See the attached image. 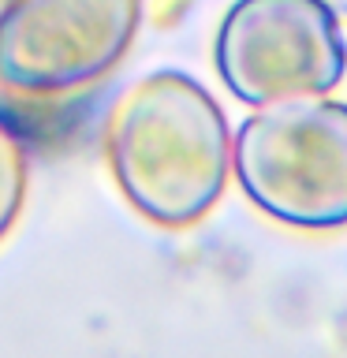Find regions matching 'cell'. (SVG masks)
<instances>
[{"label": "cell", "instance_id": "obj_4", "mask_svg": "<svg viewBox=\"0 0 347 358\" xmlns=\"http://www.w3.org/2000/svg\"><path fill=\"white\" fill-rule=\"evenodd\" d=\"M142 0H8L0 8V83L19 94H67L127 52Z\"/></svg>", "mask_w": 347, "mask_h": 358}, {"label": "cell", "instance_id": "obj_3", "mask_svg": "<svg viewBox=\"0 0 347 358\" xmlns=\"http://www.w3.org/2000/svg\"><path fill=\"white\" fill-rule=\"evenodd\" d=\"M217 71L243 105L321 97L347 75L329 0H235L217 30Z\"/></svg>", "mask_w": 347, "mask_h": 358}, {"label": "cell", "instance_id": "obj_1", "mask_svg": "<svg viewBox=\"0 0 347 358\" xmlns=\"http://www.w3.org/2000/svg\"><path fill=\"white\" fill-rule=\"evenodd\" d=\"M108 157L131 206L168 228L201 220L228 183V123L209 90L183 71H157L120 97Z\"/></svg>", "mask_w": 347, "mask_h": 358}, {"label": "cell", "instance_id": "obj_2", "mask_svg": "<svg viewBox=\"0 0 347 358\" xmlns=\"http://www.w3.org/2000/svg\"><path fill=\"white\" fill-rule=\"evenodd\" d=\"M239 187L265 217L291 228L347 224V105L291 97L262 105L235 134Z\"/></svg>", "mask_w": 347, "mask_h": 358}, {"label": "cell", "instance_id": "obj_5", "mask_svg": "<svg viewBox=\"0 0 347 358\" xmlns=\"http://www.w3.org/2000/svg\"><path fill=\"white\" fill-rule=\"evenodd\" d=\"M27 194V153L22 142L0 123V235L11 228Z\"/></svg>", "mask_w": 347, "mask_h": 358}]
</instances>
